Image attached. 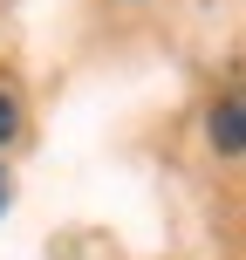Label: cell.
<instances>
[{
    "label": "cell",
    "instance_id": "1",
    "mask_svg": "<svg viewBox=\"0 0 246 260\" xmlns=\"http://www.w3.org/2000/svg\"><path fill=\"white\" fill-rule=\"evenodd\" d=\"M212 144H219L226 157L246 151V96H226V103L212 110Z\"/></svg>",
    "mask_w": 246,
    "mask_h": 260
},
{
    "label": "cell",
    "instance_id": "2",
    "mask_svg": "<svg viewBox=\"0 0 246 260\" xmlns=\"http://www.w3.org/2000/svg\"><path fill=\"white\" fill-rule=\"evenodd\" d=\"M14 130H21V110H14V96H7V89H0V144H7V137H14Z\"/></svg>",
    "mask_w": 246,
    "mask_h": 260
},
{
    "label": "cell",
    "instance_id": "3",
    "mask_svg": "<svg viewBox=\"0 0 246 260\" xmlns=\"http://www.w3.org/2000/svg\"><path fill=\"white\" fill-rule=\"evenodd\" d=\"M0 212H7V171H0Z\"/></svg>",
    "mask_w": 246,
    "mask_h": 260
}]
</instances>
